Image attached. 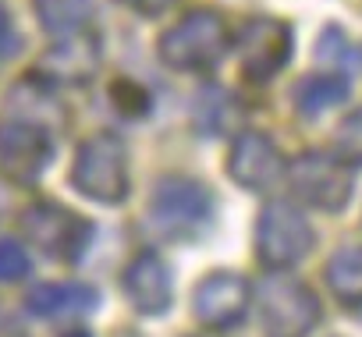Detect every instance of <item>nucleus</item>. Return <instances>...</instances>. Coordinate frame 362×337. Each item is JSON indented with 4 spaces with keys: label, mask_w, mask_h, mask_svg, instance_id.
<instances>
[{
    "label": "nucleus",
    "mask_w": 362,
    "mask_h": 337,
    "mask_svg": "<svg viewBox=\"0 0 362 337\" xmlns=\"http://www.w3.org/2000/svg\"><path fill=\"white\" fill-rule=\"evenodd\" d=\"M29 273V256L18 242L4 238L0 242V284H15Z\"/></svg>",
    "instance_id": "obj_21"
},
{
    "label": "nucleus",
    "mask_w": 362,
    "mask_h": 337,
    "mask_svg": "<svg viewBox=\"0 0 362 337\" xmlns=\"http://www.w3.org/2000/svg\"><path fill=\"white\" fill-rule=\"evenodd\" d=\"M316 245V231L295 203H267L256 220V256L267 270H288L302 263Z\"/></svg>",
    "instance_id": "obj_4"
},
{
    "label": "nucleus",
    "mask_w": 362,
    "mask_h": 337,
    "mask_svg": "<svg viewBox=\"0 0 362 337\" xmlns=\"http://www.w3.org/2000/svg\"><path fill=\"white\" fill-rule=\"evenodd\" d=\"M259 316L267 337H305L320 323V298L295 277H267L259 284Z\"/></svg>",
    "instance_id": "obj_7"
},
{
    "label": "nucleus",
    "mask_w": 362,
    "mask_h": 337,
    "mask_svg": "<svg viewBox=\"0 0 362 337\" xmlns=\"http://www.w3.org/2000/svg\"><path fill=\"white\" fill-rule=\"evenodd\" d=\"M61 337H93V333H89V330H64Z\"/></svg>",
    "instance_id": "obj_24"
},
{
    "label": "nucleus",
    "mask_w": 362,
    "mask_h": 337,
    "mask_svg": "<svg viewBox=\"0 0 362 337\" xmlns=\"http://www.w3.org/2000/svg\"><path fill=\"white\" fill-rule=\"evenodd\" d=\"M110 100H114V107H117L124 117H146V114H149V96H146V89L135 85L132 78H117V82L110 85Z\"/></svg>",
    "instance_id": "obj_19"
},
{
    "label": "nucleus",
    "mask_w": 362,
    "mask_h": 337,
    "mask_svg": "<svg viewBox=\"0 0 362 337\" xmlns=\"http://www.w3.org/2000/svg\"><path fill=\"white\" fill-rule=\"evenodd\" d=\"M54 131L33 121H0V171L11 182H36L54 160Z\"/></svg>",
    "instance_id": "obj_8"
},
{
    "label": "nucleus",
    "mask_w": 362,
    "mask_h": 337,
    "mask_svg": "<svg viewBox=\"0 0 362 337\" xmlns=\"http://www.w3.org/2000/svg\"><path fill=\"white\" fill-rule=\"evenodd\" d=\"M124 295L135 312L163 316L170 309V266L156 252H139L124 266Z\"/></svg>",
    "instance_id": "obj_12"
},
{
    "label": "nucleus",
    "mask_w": 362,
    "mask_h": 337,
    "mask_svg": "<svg viewBox=\"0 0 362 337\" xmlns=\"http://www.w3.org/2000/svg\"><path fill=\"white\" fill-rule=\"evenodd\" d=\"M228 175L245 192H270L288 175V163L263 131H238L228 149Z\"/></svg>",
    "instance_id": "obj_10"
},
{
    "label": "nucleus",
    "mask_w": 362,
    "mask_h": 337,
    "mask_svg": "<svg viewBox=\"0 0 362 337\" xmlns=\"http://www.w3.org/2000/svg\"><path fill=\"white\" fill-rule=\"evenodd\" d=\"M288 175H291L295 192L323 213H341L355 192V167L344 156L327 153V149L302 153L288 167Z\"/></svg>",
    "instance_id": "obj_5"
},
{
    "label": "nucleus",
    "mask_w": 362,
    "mask_h": 337,
    "mask_svg": "<svg viewBox=\"0 0 362 337\" xmlns=\"http://www.w3.org/2000/svg\"><path fill=\"white\" fill-rule=\"evenodd\" d=\"M192 312L210 330H231L249 312V284L231 270H214L199 280L192 295Z\"/></svg>",
    "instance_id": "obj_11"
},
{
    "label": "nucleus",
    "mask_w": 362,
    "mask_h": 337,
    "mask_svg": "<svg viewBox=\"0 0 362 337\" xmlns=\"http://www.w3.org/2000/svg\"><path fill=\"white\" fill-rule=\"evenodd\" d=\"M54 82H71V85H86L96 68H100V43L96 36H68V40H57V47H50V54L43 57L40 64ZM47 78V82H50Z\"/></svg>",
    "instance_id": "obj_13"
},
{
    "label": "nucleus",
    "mask_w": 362,
    "mask_h": 337,
    "mask_svg": "<svg viewBox=\"0 0 362 337\" xmlns=\"http://www.w3.org/2000/svg\"><path fill=\"white\" fill-rule=\"evenodd\" d=\"M337 156L348 163H362V110H351L337 128Z\"/></svg>",
    "instance_id": "obj_20"
},
{
    "label": "nucleus",
    "mask_w": 362,
    "mask_h": 337,
    "mask_svg": "<svg viewBox=\"0 0 362 337\" xmlns=\"http://www.w3.org/2000/svg\"><path fill=\"white\" fill-rule=\"evenodd\" d=\"M25 238L61 263H78L93 242V224L61 203H33L22 210Z\"/></svg>",
    "instance_id": "obj_6"
},
{
    "label": "nucleus",
    "mask_w": 362,
    "mask_h": 337,
    "mask_svg": "<svg viewBox=\"0 0 362 337\" xmlns=\"http://www.w3.org/2000/svg\"><path fill=\"white\" fill-rule=\"evenodd\" d=\"M348 93H351V85H348V78L337 75V71H334V75H309V78L295 82L291 103H295V110H298L302 117H320L323 110L344 103Z\"/></svg>",
    "instance_id": "obj_16"
},
{
    "label": "nucleus",
    "mask_w": 362,
    "mask_h": 337,
    "mask_svg": "<svg viewBox=\"0 0 362 337\" xmlns=\"http://www.w3.org/2000/svg\"><path fill=\"white\" fill-rule=\"evenodd\" d=\"M231 50V32L224 25V15L214 8H196L181 15L160 40L156 54L174 71H210L224 61Z\"/></svg>",
    "instance_id": "obj_2"
},
{
    "label": "nucleus",
    "mask_w": 362,
    "mask_h": 337,
    "mask_svg": "<svg viewBox=\"0 0 362 337\" xmlns=\"http://www.w3.org/2000/svg\"><path fill=\"white\" fill-rule=\"evenodd\" d=\"M146 220L163 242H196L214 224V192L189 175H167L149 196Z\"/></svg>",
    "instance_id": "obj_1"
},
{
    "label": "nucleus",
    "mask_w": 362,
    "mask_h": 337,
    "mask_svg": "<svg viewBox=\"0 0 362 337\" xmlns=\"http://www.w3.org/2000/svg\"><path fill=\"white\" fill-rule=\"evenodd\" d=\"M33 8H36L40 25L54 40L78 36L86 22L93 18V0H33Z\"/></svg>",
    "instance_id": "obj_17"
},
{
    "label": "nucleus",
    "mask_w": 362,
    "mask_h": 337,
    "mask_svg": "<svg viewBox=\"0 0 362 337\" xmlns=\"http://www.w3.org/2000/svg\"><path fill=\"white\" fill-rule=\"evenodd\" d=\"M291 25L281 18H252L238 36V61L249 82H270L291 61Z\"/></svg>",
    "instance_id": "obj_9"
},
{
    "label": "nucleus",
    "mask_w": 362,
    "mask_h": 337,
    "mask_svg": "<svg viewBox=\"0 0 362 337\" xmlns=\"http://www.w3.org/2000/svg\"><path fill=\"white\" fill-rule=\"evenodd\" d=\"M323 277H327L330 295H334L341 305L358 309V305H362V245H344V249H337V252L327 259Z\"/></svg>",
    "instance_id": "obj_15"
},
{
    "label": "nucleus",
    "mask_w": 362,
    "mask_h": 337,
    "mask_svg": "<svg viewBox=\"0 0 362 337\" xmlns=\"http://www.w3.org/2000/svg\"><path fill=\"white\" fill-rule=\"evenodd\" d=\"M100 305V291L93 284L82 280H54V284H40L29 291L25 309L40 319H64V316H78V312H93Z\"/></svg>",
    "instance_id": "obj_14"
},
{
    "label": "nucleus",
    "mask_w": 362,
    "mask_h": 337,
    "mask_svg": "<svg viewBox=\"0 0 362 337\" xmlns=\"http://www.w3.org/2000/svg\"><path fill=\"white\" fill-rule=\"evenodd\" d=\"M18 32H15V25H11V11H8V4L0 0V57H11L15 50H18Z\"/></svg>",
    "instance_id": "obj_22"
},
{
    "label": "nucleus",
    "mask_w": 362,
    "mask_h": 337,
    "mask_svg": "<svg viewBox=\"0 0 362 337\" xmlns=\"http://www.w3.org/2000/svg\"><path fill=\"white\" fill-rule=\"evenodd\" d=\"M320 40H327V43H334V50H327V47H316V50H320V54H316L320 61H330V64H351V68H362V47H358V43H348V36H344V29H337V25H327Z\"/></svg>",
    "instance_id": "obj_18"
},
{
    "label": "nucleus",
    "mask_w": 362,
    "mask_h": 337,
    "mask_svg": "<svg viewBox=\"0 0 362 337\" xmlns=\"http://www.w3.org/2000/svg\"><path fill=\"white\" fill-rule=\"evenodd\" d=\"M124 4H132L139 15H160L174 4V0H124Z\"/></svg>",
    "instance_id": "obj_23"
},
{
    "label": "nucleus",
    "mask_w": 362,
    "mask_h": 337,
    "mask_svg": "<svg viewBox=\"0 0 362 337\" xmlns=\"http://www.w3.org/2000/svg\"><path fill=\"white\" fill-rule=\"evenodd\" d=\"M71 185L100 206H121L128 199L132 192L128 146L121 142V135L96 131L78 146L75 167H71Z\"/></svg>",
    "instance_id": "obj_3"
}]
</instances>
